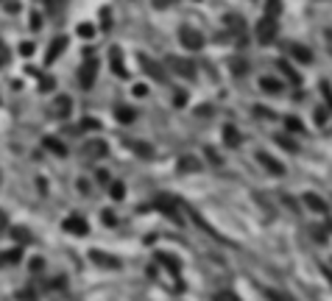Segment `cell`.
I'll return each mask as SVG.
<instances>
[{"mask_svg":"<svg viewBox=\"0 0 332 301\" xmlns=\"http://www.w3.org/2000/svg\"><path fill=\"white\" fill-rule=\"evenodd\" d=\"M65 232L78 234V237H84V234L89 232V226H87V221H84L81 215H70V218L65 221Z\"/></svg>","mask_w":332,"mask_h":301,"instance_id":"1","label":"cell"},{"mask_svg":"<svg viewBox=\"0 0 332 301\" xmlns=\"http://www.w3.org/2000/svg\"><path fill=\"white\" fill-rule=\"evenodd\" d=\"M182 39H184V45H187V48H199V45H201L199 33L190 31V28H182Z\"/></svg>","mask_w":332,"mask_h":301,"instance_id":"2","label":"cell"},{"mask_svg":"<svg viewBox=\"0 0 332 301\" xmlns=\"http://www.w3.org/2000/svg\"><path fill=\"white\" fill-rule=\"evenodd\" d=\"M65 45H67V39H65V36H59V39H56V42L50 45V53H48V62H53L56 56H59V50H62Z\"/></svg>","mask_w":332,"mask_h":301,"instance_id":"3","label":"cell"},{"mask_svg":"<svg viewBox=\"0 0 332 301\" xmlns=\"http://www.w3.org/2000/svg\"><path fill=\"white\" fill-rule=\"evenodd\" d=\"M92 256L98 259V262H103V265H112V268H120V262H115L112 256H106V254H100V251H92Z\"/></svg>","mask_w":332,"mask_h":301,"instance_id":"4","label":"cell"},{"mask_svg":"<svg viewBox=\"0 0 332 301\" xmlns=\"http://www.w3.org/2000/svg\"><path fill=\"white\" fill-rule=\"evenodd\" d=\"M109 192H112V198H115V201H120V198H123V192H126V187H123L120 181H115V184L109 187Z\"/></svg>","mask_w":332,"mask_h":301,"instance_id":"5","label":"cell"},{"mask_svg":"<svg viewBox=\"0 0 332 301\" xmlns=\"http://www.w3.org/2000/svg\"><path fill=\"white\" fill-rule=\"evenodd\" d=\"M117 117H120L123 123H132V120H134V111L126 109V106H120V109H117Z\"/></svg>","mask_w":332,"mask_h":301,"instance_id":"6","label":"cell"},{"mask_svg":"<svg viewBox=\"0 0 332 301\" xmlns=\"http://www.w3.org/2000/svg\"><path fill=\"white\" fill-rule=\"evenodd\" d=\"M159 259H162V262H165V265L170 268L173 273H179V265H176V262H173V256H170V254H159Z\"/></svg>","mask_w":332,"mask_h":301,"instance_id":"7","label":"cell"},{"mask_svg":"<svg viewBox=\"0 0 332 301\" xmlns=\"http://www.w3.org/2000/svg\"><path fill=\"white\" fill-rule=\"evenodd\" d=\"M45 145H48V148H53L56 154H65V145H62V143H56L53 137H48V140H45Z\"/></svg>","mask_w":332,"mask_h":301,"instance_id":"8","label":"cell"},{"mask_svg":"<svg viewBox=\"0 0 332 301\" xmlns=\"http://www.w3.org/2000/svg\"><path fill=\"white\" fill-rule=\"evenodd\" d=\"M11 234H14V240H22V243H28V232H25V229H11Z\"/></svg>","mask_w":332,"mask_h":301,"instance_id":"9","label":"cell"},{"mask_svg":"<svg viewBox=\"0 0 332 301\" xmlns=\"http://www.w3.org/2000/svg\"><path fill=\"white\" fill-rule=\"evenodd\" d=\"M78 33H81V36H92V25H78Z\"/></svg>","mask_w":332,"mask_h":301,"instance_id":"10","label":"cell"},{"mask_svg":"<svg viewBox=\"0 0 332 301\" xmlns=\"http://www.w3.org/2000/svg\"><path fill=\"white\" fill-rule=\"evenodd\" d=\"M31 270H42V259H39V256H33V262H31Z\"/></svg>","mask_w":332,"mask_h":301,"instance_id":"11","label":"cell"},{"mask_svg":"<svg viewBox=\"0 0 332 301\" xmlns=\"http://www.w3.org/2000/svg\"><path fill=\"white\" fill-rule=\"evenodd\" d=\"M103 223H115V215H112V212H103Z\"/></svg>","mask_w":332,"mask_h":301,"instance_id":"12","label":"cell"},{"mask_svg":"<svg viewBox=\"0 0 332 301\" xmlns=\"http://www.w3.org/2000/svg\"><path fill=\"white\" fill-rule=\"evenodd\" d=\"M0 215H3V212H0Z\"/></svg>","mask_w":332,"mask_h":301,"instance_id":"13","label":"cell"}]
</instances>
